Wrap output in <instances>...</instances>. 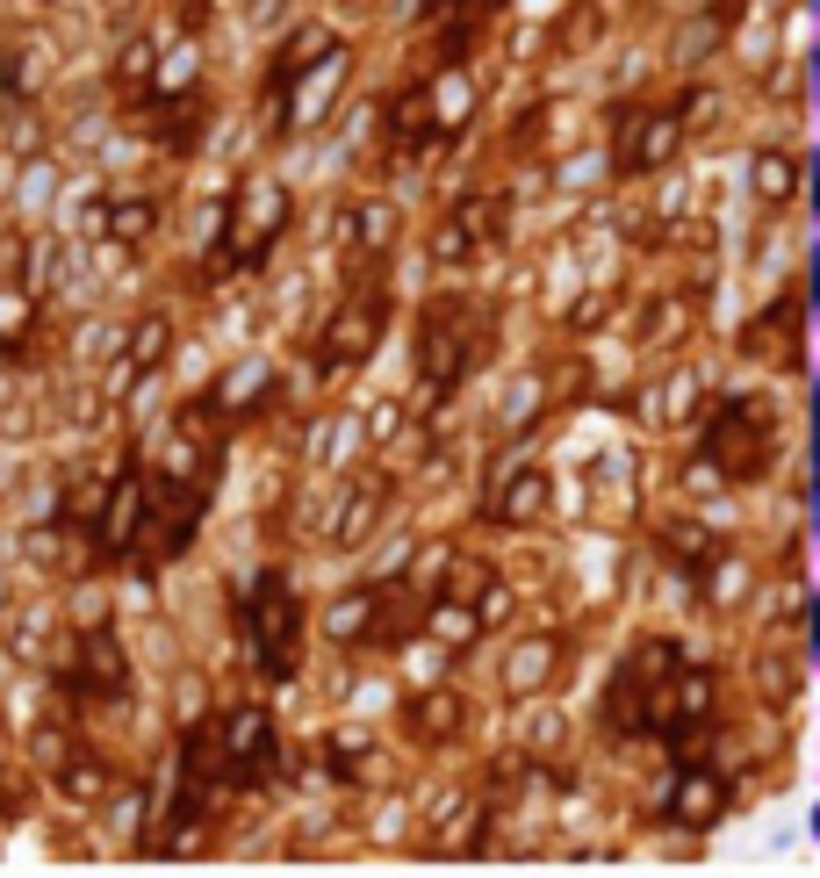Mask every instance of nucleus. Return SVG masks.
I'll return each instance as SVG.
<instances>
[{
  "instance_id": "1",
  "label": "nucleus",
  "mask_w": 820,
  "mask_h": 878,
  "mask_svg": "<svg viewBox=\"0 0 820 878\" xmlns=\"http://www.w3.org/2000/svg\"><path fill=\"white\" fill-rule=\"evenodd\" d=\"M482 311L468 303V295H440V303H425V325H418V382H425V397H454L468 382V367L482 361Z\"/></svg>"
},
{
  "instance_id": "2",
  "label": "nucleus",
  "mask_w": 820,
  "mask_h": 878,
  "mask_svg": "<svg viewBox=\"0 0 820 878\" xmlns=\"http://www.w3.org/2000/svg\"><path fill=\"white\" fill-rule=\"evenodd\" d=\"M245 648H253L259 677H295V655H303V598L289 590L281 569H267L253 590H245Z\"/></svg>"
},
{
  "instance_id": "3",
  "label": "nucleus",
  "mask_w": 820,
  "mask_h": 878,
  "mask_svg": "<svg viewBox=\"0 0 820 878\" xmlns=\"http://www.w3.org/2000/svg\"><path fill=\"white\" fill-rule=\"evenodd\" d=\"M677 670H683L677 641H633V655L612 677V699H605L612 735H655V713H663V691H669Z\"/></svg>"
},
{
  "instance_id": "4",
  "label": "nucleus",
  "mask_w": 820,
  "mask_h": 878,
  "mask_svg": "<svg viewBox=\"0 0 820 878\" xmlns=\"http://www.w3.org/2000/svg\"><path fill=\"white\" fill-rule=\"evenodd\" d=\"M281 231H289V188H281V180H245V188L223 202V245H216L209 267H259Z\"/></svg>"
},
{
  "instance_id": "5",
  "label": "nucleus",
  "mask_w": 820,
  "mask_h": 878,
  "mask_svg": "<svg viewBox=\"0 0 820 878\" xmlns=\"http://www.w3.org/2000/svg\"><path fill=\"white\" fill-rule=\"evenodd\" d=\"M770 440H777V425H770V403L763 397H727L713 411V425H705V454H713V468L727 482H755L770 468Z\"/></svg>"
},
{
  "instance_id": "6",
  "label": "nucleus",
  "mask_w": 820,
  "mask_h": 878,
  "mask_svg": "<svg viewBox=\"0 0 820 878\" xmlns=\"http://www.w3.org/2000/svg\"><path fill=\"white\" fill-rule=\"evenodd\" d=\"M216 757H223V785H267L273 763H281L273 713L267 706H231L216 721Z\"/></svg>"
},
{
  "instance_id": "7",
  "label": "nucleus",
  "mask_w": 820,
  "mask_h": 878,
  "mask_svg": "<svg viewBox=\"0 0 820 878\" xmlns=\"http://www.w3.org/2000/svg\"><path fill=\"white\" fill-rule=\"evenodd\" d=\"M382 331H389V295L382 289H353L331 311V325H325V339H317V367H353V361H367L382 346Z\"/></svg>"
},
{
  "instance_id": "8",
  "label": "nucleus",
  "mask_w": 820,
  "mask_h": 878,
  "mask_svg": "<svg viewBox=\"0 0 820 878\" xmlns=\"http://www.w3.org/2000/svg\"><path fill=\"white\" fill-rule=\"evenodd\" d=\"M677 138H683V108L641 102V108H626V116H619L612 159H619V173H648V166H663V159L677 152Z\"/></svg>"
},
{
  "instance_id": "9",
  "label": "nucleus",
  "mask_w": 820,
  "mask_h": 878,
  "mask_svg": "<svg viewBox=\"0 0 820 878\" xmlns=\"http://www.w3.org/2000/svg\"><path fill=\"white\" fill-rule=\"evenodd\" d=\"M345 44H331L317 66H303L289 86H281V130H309V122H325V108H331V94L345 86Z\"/></svg>"
},
{
  "instance_id": "10",
  "label": "nucleus",
  "mask_w": 820,
  "mask_h": 878,
  "mask_svg": "<svg viewBox=\"0 0 820 878\" xmlns=\"http://www.w3.org/2000/svg\"><path fill=\"white\" fill-rule=\"evenodd\" d=\"M72 691H94V699H122L130 691V655H122V641L108 634V627H86L80 648H72Z\"/></svg>"
},
{
  "instance_id": "11",
  "label": "nucleus",
  "mask_w": 820,
  "mask_h": 878,
  "mask_svg": "<svg viewBox=\"0 0 820 878\" xmlns=\"http://www.w3.org/2000/svg\"><path fill=\"white\" fill-rule=\"evenodd\" d=\"M144 518H152V482L137 476V468H122V476L108 482V504H102V526H94V540H102L108 554H130L137 534H144Z\"/></svg>"
},
{
  "instance_id": "12",
  "label": "nucleus",
  "mask_w": 820,
  "mask_h": 878,
  "mask_svg": "<svg viewBox=\"0 0 820 878\" xmlns=\"http://www.w3.org/2000/svg\"><path fill=\"white\" fill-rule=\"evenodd\" d=\"M496 231H504V202H482V195H476V202H461L440 231H432V259L461 267V259L482 253V245H496Z\"/></svg>"
},
{
  "instance_id": "13",
  "label": "nucleus",
  "mask_w": 820,
  "mask_h": 878,
  "mask_svg": "<svg viewBox=\"0 0 820 878\" xmlns=\"http://www.w3.org/2000/svg\"><path fill=\"white\" fill-rule=\"evenodd\" d=\"M496 0H425V22L440 30V66H468V51L482 44Z\"/></svg>"
},
{
  "instance_id": "14",
  "label": "nucleus",
  "mask_w": 820,
  "mask_h": 878,
  "mask_svg": "<svg viewBox=\"0 0 820 878\" xmlns=\"http://www.w3.org/2000/svg\"><path fill=\"white\" fill-rule=\"evenodd\" d=\"M382 605H389V584H360L345 598H331L325 612V634L339 648H360V641H382Z\"/></svg>"
},
{
  "instance_id": "15",
  "label": "nucleus",
  "mask_w": 820,
  "mask_h": 878,
  "mask_svg": "<svg viewBox=\"0 0 820 878\" xmlns=\"http://www.w3.org/2000/svg\"><path fill=\"white\" fill-rule=\"evenodd\" d=\"M389 144L396 152H425V144H440V116H432V86H403L389 102Z\"/></svg>"
},
{
  "instance_id": "16",
  "label": "nucleus",
  "mask_w": 820,
  "mask_h": 878,
  "mask_svg": "<svg viewBox=\"0 0 820 878\" xmlns=\"http://www.w3.org/2000/svg\"><path fill=\"white\" fill-rule=\"evenodd\" d=\"M382 504H389V482H382V476H360L353 490H345V512L331 518V540H339V548H360V540L375 534Z\"/></svg>"
},
{
  "instance_id": "17",
  "label": "nucleus",
  "mask_w": 820,
  "mask_h": 878,
  "mask_svg": "<svg viewBox=\"0 0 820 878\" xmlns=\"http://www.w3.org/2000/svg\"><path fill=\"white\" fill-rule=\"evenodd\" d=\"M719 807H727V793H719V777L705 771V763H683L677 793H669V821H683V828H705V821H713Z\"/></svg>"
},
{
  "instance_id": "18",
  "label": "nucleus",
  "mask_w": 820,
  "mask_h": 878,
  "mask_svg": "<svg viewBox=\"0 0 820 878\" xmlns=\"http://www.w3.org/2000/svg\"><path fill=\"white\" fill-rule=\"evenodd\" d=\"M403 727L418 741H454L468 727V706H461V691H425V699H410Z\"/></svg>"
},
{
  "instance_id": "19",
  "label": "nucleus",
  "mask_w": 820,
  "mask_h": 878,
  "mask_svg": "<svg viewBox=\"0 0 820 878\" xmlns=\"http://www.w3.org/2000/svg\"><path fill=\"white\" fill-rule=\"evenodd\" d=\"M267 389H273V367L267 361H238L231 367V375L216 382V418H245V411H259V403H267Z\"/></svg>"
},
{
  "instance_id": "20",
  "label": "nucleus",
  "mask_w": 820,
  "mask_h": 878,
  "mask_svg": "<svg viewBox=\"0 0 820 878\" xmlns=\"http://www.w3.org/2000/svg\"><path fill=\"white\" fill-rule=\"evenodd\" d=\"M159 231V202L152 195H116V202H102V238L108 245H144Z\"/></svg>"
},
{
  "instance_id": "21",
  "label": "nucleus",
  "mask_w": 820,
  "mask_h": 878,
  "mask_svg": "<svg viewBox=\"0 0 820 878\" xmlns=\"http://www.w3.org/2000/svg\"><path fill=\"white\" fill-rule=\"evenodd\" d=\"M58 793L72 799V807H102V799H116V771H108L102 757H66L58 763Z\"/></svg>"
},
{
  "instance_id": "22",
  "label": "nucleus",
  "mask_w": 820,
  "mask_h": 878,
  "mask_svg": "<svg viewBox=\"0 0 820 878\" xmlns=\"http://www.w3.org/2000/svg\"><path fill=\"white\" fill-rule=\"evenodd\" d=\"M540 512H547V476H540V468H518V476L490 497L496 526H526V518H540Z\"/></svg>"
},
{
  "instance_id": "23",
  "label": "nucleus",
  "mask_w": 820,
  "mask_h": 878,
  "mask_svg": "<svg viewBox=\"0 0 820 878\" xmlns=\"http://www.w3.org/2000/svg\"><path fill=\"white\" fill-rule=\"evenodd\" d=\"M166 353H173V325L159 311L137 317L130 339H122V367H130V375H152V367H166Z\"/></svg>"
},
{
  "instance_id": "24",
  "label": "nucleus",
  "mask_w": 820,
  "mask_h": 878,
  "mask_svg": "<svg viewBox=\"0 0 820 878\" xmlns=\"http://www.w3.org/2000/svg\"><path fill=\"white\" fill-rule=\"evenodd\" d=\"M331 44H339L331 30H295V36H289V51L273 58V94H281V86H289V80H295L303 66H317V58H325Z\"/></svg>"
},
{
  "instance_id": "25",
  "label": "nucleus",
  "mask_w": 820,
  "mask_h": 878,
  "mask_svg": "<svg viewBox=\"0 0 820 878\" xmlns=\"http://www.w3.org/2000/svg\"><path fill=\"white\" fill-rule=\"evenodd\" d=\"M152 72H159V44H152V36H130V44L116 51V86H122V94H144Z\"/></svg>"
},
{
  "instance_id": "26",
  "label": "nucleus",
  "mask_w": 820,
  "mask_h": 878,
  "mask_svg": "<svg viewBox=\"0 0 820 878\" xmlns=\"http://www.w3.org/2000/svg\"><path fill=\"white\" fill-rule=\"evenodd\" d=\"M554 663H562V648H554V641H526V648L512 655V691L547 684V677H554Z\"/></svg>"
},
{
  "instance_id": "27",
  "label": "nucleus",
  "mask_w": 820,
  "mask_h": 878,
  "mask_svg": "<svg viewBox=\"0 0 820 878\" xmlns=\"http://www.w3.org/2000/svg\"><path fill=\"white\" fill-rule=\"evenodd\" d=\"M755 195H763V202H785V195H792V159L785 152L755 159Z\"/></svg>"
},
{
  "instance_id": "28",
  "label": "nucleus",
  "mask_w": 820,
  "mask_h": 878,
  "mask_svg": "<svg viewBox=\"0 0 820 878\" xmlns=\"http://www.w3.org/2000/svg\"><path fill=\"white\" fill-rule=\"evenodd\" d=\"M389 231H396V216L375 202V209H360L353 224H345V238H360V245H375V253H382V245H389Z\"/></svg>"
}]
</instances>
